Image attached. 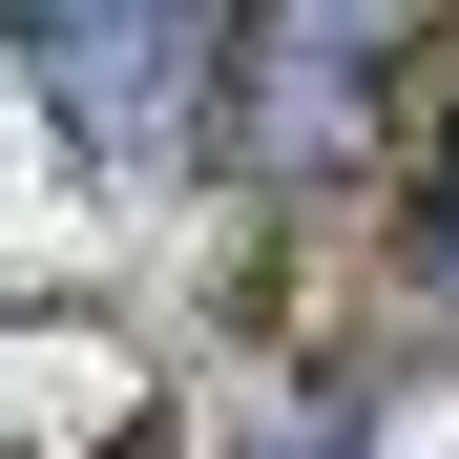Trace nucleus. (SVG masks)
<instances>
[{
  "label": "nucleus",
  "instance_id": "obj_2",
  "mask_svg": "<svg viewBox=\"0 0 459 459\" xmlns=\"http://www.w3.org/2000/svg\"><path fill=\"white\" fill-rule=\"evenodd\" d=\"M272 22V146H314V126H355V84L418 42V0H251Z\"/></svg>",
  "mask_w": 459,
  "mask_h": 459
},
{
  "label": "nucleus",
  "instance_id": "obj_1",
  "mask_svg": "<svg viewBox=\"0 0 459 459\" xmlns=\"http://www.w3.org/2000/svg\"><path fill=\"white\" fill-rule=\"evenodd\" d=\"M0 22H22L42 105L84 126V146H188V126H209V63H230L251 0H0Z\"/></svg>",
  "mask_w": 459,
  "mask_h": 459
}]
</instances>
